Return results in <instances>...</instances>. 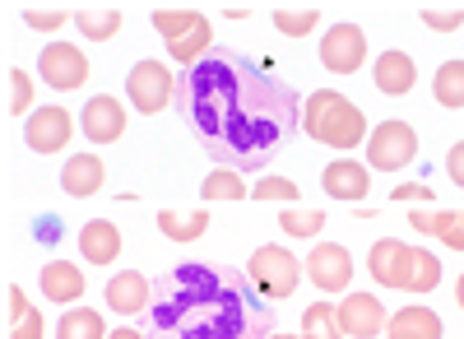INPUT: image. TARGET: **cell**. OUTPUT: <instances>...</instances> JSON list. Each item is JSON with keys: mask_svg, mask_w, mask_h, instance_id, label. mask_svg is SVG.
Here are the masks:
<instances>
[{"mask_svg": "<svg viewBox=\"0 0 464 339\" xmlns=\"http://www.w3.org/2000/svg\"><path fill=\"white\" fill-rule=\"evenodd\" d=\"M177 107L205 154L232 172L265 168L302 121L297 93L227 47L177 74Z\"/></svg>", "mask_w": 464, "mask_h": 339, "instance_id": "1", "label": "cell"}, {"mask_svg": "<svg viewBox=\"0 0 464 339\" xmlns=\"http://www.w3.org/2000/svg\"><path fill=\"white\" fill-rule=\"evenodd\" d=\"M149 339H269V303L242 270L186 260L153 279Z\"/></svg>", "mask_w": 464, "mask_h": 339, "instance_id": "2", "label": "cell"}, {"mask_svg": "<svg viewBox=\"0 0 464 339\" xmlns=\"http://www.w3.org/2000/svg\"><path fill=\"white\" fill-rule=\"evenodd\" d=\"M302 131L312 135L316 144H330V149H343V154H353L358 144H367V117L358 102H348L343 93L334 89H316L302 107Z\"/></svg>", "mask_w": 464, "mask_h": 339, "instance_id": "3", "label": "cell"}, {"mask_svg": "<svg viewBox=\"0 0 464 339\" xmlns=\"http://www.w3.org/2000/svg\"><path fill=\"white\" fill-rule=\"evenodd\" d=\"M246 279L256 284L265 303H288L302 284V266L288 247H256L246 260Z\"/></svg>", "mask_w": 464, "mask_h": 339, "instance_id": "4", "label": "cell"}, {"mask_svg": "<svg viewBox=\"0 0 464 339\" xmlns=\"http://www.w3.org/2000/svg\"><path fill=\"white\" fill-rule=\"evenodd\" d=\"M418 159V135L409 121H381L367 135V168L376 172H404Z\"/></svg>", "mask_w": 464, "mask_h": 339, "instance_id": "5", "label": "cell"}, {"mask_svg": "<svg viewBox=\"0 0 464 339\" xmlns=\"http://www.w3.org/2000/svg\"><path fill=\"white\" fill-rule=\"evenodd\" d=\"M126 93H130V107L153 117L163 111L168 102H177V74H168L163 61H135L130 74H126Z\"/></svg>", "mask_w": 464, "mask_h": 339, "instance_id": "6", "label": "cell"}, {"mask_svg": "<svg viewBox=\"0 0 464 339\" xmlns=\"http://www.w3.org/2000/svg\"><path fill=\"white\" fill-rule=\"evenodd\" d=\"M413 256H418V247H409L400 237H381L367 251V275L381 288H409L413 284Z\"/></svg>", "mask_w": 464, "mask_h": 339, "instance_id": "7", "label": "cell"}, {"mask_svg": "<svg viewBox=\"0 0 464 339\" xmlns=\"http://www.w3.org/2000/svg\"><path fill=\"white\" fill-rule=\"evenodd\" d=\"M367 61V33L358 24H330L321 37V65L330 74H358Z\"/></svg>", "mask_w": 464, "mask_h": 339, "instance_id": "8", "label": "cell"}, {"mask_svg": "<svg viewBox=\"0 0 464 339\" xmlns=\"http://www.w3.org/2000/svg\"><path fill=\"white\" fill-rule=\"evenodd\" d=\"M37 74H43L56 93H74V89H84V80H89V61H84L80 47L52 43L43 56H37Z\"/></svg>", "mask_w": 464, "mask_h": 339, "instance_id": "9", "label": "cell"}, {"mask_svg": "<svg viewBox=\"0 0 464 339\" xmlns=\"http://www.w3.org/2000/svg\"><path fill=\"white\" fill-rule=\"evenodd\" d=\"M302 275L312 279L321 293H343V288H353V256H348L339 242L312 247V256H306Z\"/></svg>", "mask_w": 464, "mask_h": 339, "instance_id": "10", "label": "cell"}, {"mask_svg": "<svg viewBox=\"0 0 464 339\" xmlns=\"http://www.w3.org/2000/svg\"><path fill=\"white\" fill-rule=\"evenodd\" d=\"M74 135V117L61 107V102H47V107H37L28 126H24V140L33 154H56V149H65Z\"/></svg>", "mask_w": 464, "mask_h": 339, "instance_id": "11", "label": "cell"}, {"mask_svg": "<svg viewBox=\"0 0 464 339\" xmlns=\"http://www.w3.org/2000/svg\"><path fill=\"white\" fill-rule=\"evenodd\" d=\"M385 321H391V316H385L376 293H348L339 303V330L348 339H376L385 330Z\"/></svg>", "mask_w": 464, "mask_h": 339, "instance_id": "12", "label": "cell"}, {"mask_svg": "<svg viewBox=\"0 0 464 339\" xmlns=\"http://www.w3.org/2000/svg\"><path fill=\"white\" fill-rule=\"evenodd\" d=\"M321 186H325V196L330 200H367L372 191V168L358 163V159H334L325 172H321Z\"/></svg>", "mask_w": 464, "mask_h": 339, "instance_id": "13", "label": "cell"}, {"mask_svg": "<svg viewBox=\"0 0 464 339\" xmlns=\"http://www.w3.org/2000/svg\"><path fill=\"white\" fill-rule=\"evenodd\" d=\"M149 303H153V284L140 270H121L107 279V307L116 316H140V312H149Z\"/></svg>", "mask_w": 464, "mask_h": 339, "instance_id": "14", "label": "cell"}, {"mask_svg": "<svg viewBox=\"0 0 464 339\" xmlns=\"http://www.w3.org/2000/svg\"><path fill=\"white\" fill-rule=\"evenodd\" d=\"M80 126H84V135H89L93 144L121 140V135H126V107H121V98H89Z\"/></svg>", "mask_w": 464, "mask_h": 339, "instance_id": "15", "label": "cell"}, {"mask_svg": "<svg viewBox=\"0 0 464 339\" xmlns=\"http://www.w3.org/2000/svg\"><path fill=\"white\" fill-rule=\"evenodd\" d=\"M372 80H376V89H381V93L404 98V93H413V84H418V65H413V56H404V52H391V47H385V52L376 56Z\"/></svg>", "mask_w": 464, "mask_h": 339, "instance_id": "16", "label": "cell"}, {"mask_svg": "<svg viewBox=\"0 0 464 339\" xmlns=\"http://www.w3.org/2000/svg\"><path fill=\"white\" fill-rule=\"evenodd\" d=\"M102 177H107V168H102L98 154H74L61 172V191L74 196V200H89V196L102 191Z\"/></svg>", "mask_w": 464, "mask_h": 339, "instance_id": "17", "label": "cell"}, {"mask_svg": "<svg viewBox=\"0 0 464 339\" xmlns=\"http://www.w3.org/2000/svg\"><path fill=\"white\" fill-rule=\"evenodd\" d=\"M80 251L89 266H111L116 256H121V228H116L111 218H93L80 228Z\"/></svg>", "mask_w": 464, "mask_h": 339, "instance_id": "18", "label": "cell"}, {"mask_svg": "<svg viewBox=\"0 0 464 339\" xmlns=\"http://www.w3.org/2000/svg\"><path fill=\"white\" fill-rule=\"evenodd\" d=\"M84 270L74 266V260H47L43 266V293L52 303H80L84 297Z\"/></svg>", "mask_w": 464, "mask_h": 339, "instance_id": "19", "label": "cell"}, {"mask_svg": "<svg viewBox=\"0 0 464 339\" xmlns=\"http://www.w3.org/2000/svg\"><path fill=\"white\" fill-rule=\"evenodd\" d=\"M385 325H391V339H441V316L432 307H422V303L400 307Z\"/></svg>", "mask_w": 464, "mask_h": 339, "instance_id": "20", "label": "cell"}, {"mask_svg": "<svg viewBox=\"0 0 464 339\" xmlns=\"http://www.w3.org/2000/svg\"><path fill=\"white\" fill-rule=\"evenodd\" d=\"M205 228H209V209H190V214H181V209H159V233L172 237L177 247H190L196 237H205Z\"/></svg>", "mask_w": 464, "mask_h": 339, "instance_id": "21", "label": "cell"}, {"mask_svg": "<svg viewBox=\"0 0 464 339\" xmlns=\"http://www.w3.org/2000/svg\"><path fill=\"white\" fill-rule=\"evenodd\" d=\"M126 24V15L116 10V5H84V10H74V28H80L89 43H107V37H116Z\"/></svg>", "mask_w": 464, "mask_h": 339, "instance_id": "22", "label": "cell"}, {"mask_svg": "<svg viewBox=\"0 0 464 339\" xmlns=\"http://www.w3.org/2000/svg\"><path fill=\"white\" fill-rule=\"evenodd\" d=\"M56 339H107V321L93 307H70L56 321Z\"/></svg>", "mask_w": 464, "mask_h": 339, "instance_id": "23", "label": "cell"}, {"mask_svg": "<svg viewBox=\"0 0 464 339\" xmlns=\"http://www.w3.org/2000/svg\"><path fill=\"white\" fill-rule=\"evenodd\" d=\"M432 98H437L441 107H450V111H459V107H464V61H446V65L437 70V80H432Z\"/></svg>", "mask_w": 464, "mask_h": 339, "instance_id": "24", "label": "cell"}, {"mask_svg": "<svg viewBox=\"0 0 464 339\" xmlns=\"http://www.w3.org/2000/svg\"><path fill=\"white\" fill-rule=\"evenodd\" d=\"M200 24H209L200 10H153V28H159L168 43H181V37H190Z\"/></svg>", "mask_w": 464, "mask_h": 339, "instance_id": "25", "label": "cell"}, {"mask_svg": "<svg viewBox=\"0 0 464 339\" xmlns=\"http://www.w3.org/2000/svg\"><path fill=\"white\" fill-rule=\"evenodd\" d=\"M302 334H312V339H343V330H339V307L312 303V307L302 312Z\"/></svg>", "mask_w": 464, "mask_h": 339, "instance_id": "26", "label": "cell"}, {"mask_svg": "<svg viewBox=\"0 0 464 339\" xmlns=\"http://www.w3.org/2000/svg\"><path fill=\"white\" fill-rule=\"evenodd\" d=\"M316 24H321V10H316V5H302V10L279 5V10H275V28H279L284 37H306Z\"/></svg>", "mask_w": 464, "mask_h": 339, "instance_id": "27", "label": "cell"}, {"mask_svg": "<svg viewBox=\"0 0 464 339\" xmlns=\"http://www.w3.org/2000/svg\"><path fill=\"white\" fill-rule=\"evenodd\" d=\"M279 228L288 237H316L325 228V209H284L279 214Z\"/></svg>", "mask_w": 464, "mask_h": 339, "instance_id": "28", "label": "cell"}, {"mask_svg": "<svg viewBox=\"0 0 464 339\" xmlns=\"http://www.w3.org/2000/svg\"><path fill=\"white\" fill-rule=\"evenodd\" d=\"M19 19H24L28 28H37V33H56V28L74 24V10H61V5H24Z\"/></svg>", "mask_w": 464, "mask_h": 339, "instance_id": "29", "label": "cell"}, {"mask_svg": "<svg viewBox=\"0 0 464 339\" xmlns=\"http://www.w3.org/2000/svg\"><path fill=\"white\" fill-rule=\"evenodd\" d=\"M242 196H246L242 172L223 168V172H209V177H205V200H242Z\"/></svg>", "mask_w": 464, "mask_h": 339, "instance_id": "30", "label": "cell"}, {"mask_svg": "<svg viewBox=\"0 0 464 339\" xmlns=\"http://www.w3.org/2000/svg\"><path fill=\"white\" fill-rule=\"evenodd\" d=\"M441 284V256L437 251H418L413 256V284H409V293H432Z\"/></svg>", "mask_w": 464, "mask_h": 339, "instance_id": "31", "label": "cell"}, {"mask_svg": "<svg viewBox=\"0 0 464 339\" xmlns=\"http://www.w3.org/2000/svg\"><path fill=\"white\" fill-rule=\"evenodd\" d=\"M10 117H33V74L28 70H10V102H5Z\"/></svg>", "mask_w": 464, "mask_h": 339, "instance_id": "32", "label": "cell"}, {"mask_svg": "<svg viewBox=\"0 0 464 339\" xmlns=\"http://www.w3.org/2000/svg\"><path fill=\"white\" fill-rule=\"evenodd\" d=\"M455 218H459V209H432V214H428V209H413V214H409L413 228H418V233H432V237H441Z\"/></svg>", "mask_w": 464, "mask_h": 339, "instance_id": "33", "label": "cell"}, {"mask_svg": "<svg viewBox=\"0 0 464 339\" xmlns=\"http://www.w3.org/2000/svg\"><path fill=\"white\" fill-rule=\"evenodd\" d=\"M251 196L256 200H297V181H288V177H260L251 186Z\"/></svg>", "mask_w": 464, "mask_h": 339, "instance_id": "34", "label": "cell"}, {"mask_svg": "<svg viewBox=\"0 0 464 339\" xmlns=\"http://www.w3.org/2000/svg\"><path fill=\"white\" fill-rule=\"evenodd\" d=\"M422 24L428 28H437V33H455L459 24H464V5H422Z\"/></svg>", "mask_w": 464, "mask_h": 339, "instance_id": "35", "label": "cell"}, {"mask_svg": "<svg viewBox=\"0 0 464 339\" xmlns=\"http://www.w3.org/2000/svg\"><path fill=\"white\" fill-rule=\"evenodd\" d=\"M391 200L395 205H413V200L432 205V186L428 181H404V186H395V191H391Z\"/></svg>", "mask_w": 464, "mask_h": 339, "instance_id": "36", "label": "cell"}, {"mask_svg": "<svg viewBox=\"0 0 464 339\" xmlns=\"http://www.w3.org/2000/svg\"><path fill=\"white\" fill-rule=\"evenodd\" d=\"M47 334V325H43V316H37V312H28L14 330H10V339H43Z\"/></svg>", "mask_w": 464, "mask_h": 339, "instance_id": "37", "label": "cell"}, {"mask_svg": "<svg viewBox=\"0 0 464 339\" xmlns=\"http://www.w3.org/2000/svg\"><path fill=\"white\" fill-rule=\"evenodd\" d=\"M446 172H450V181L464 191V140H459V144H450V154H446Z\"/></svg>", "mask_w": 464, "mask_h": 339, "instance_id": "38", "label": "cell"}, {"mask_svg": "<svg viewBox=\"0 0 464 339\" xmlns=\"http://www.w3.org/2000/svg\"><path fill=\"white\" fill-rule=\"evenodd\" d=\"M28 312H33V307H28V297H24V288H19V284H10V321L19 325V321H24Z\"/></svg>", "mask_w": 464, "mask_h": 339, "instance_id": "39", "label": "cell"}, {"mask_svg": "<svg viewBox=\"0 0 464 339\" xmlns=\"http://www.w3.org/2000/svg\"><path fill=\"white\" fill-rule=\"evenodd\" d=\"M441 247H450V251H464V209H459V218L450 223V228L441 233Z\"/></svg>", "mask_w": 464, "mask_h": 339, "instance_id": "40", "label": "cell"}, {"mask_svg": "<svg viewBox=\"0 0 464 339\" xmlns=\"http://www.w3.org/2000/svg\"><path fill=\"white\" fill-rule=\"evenodd\" d=\"M107 339H149V334H140V330H130V325H121V330H111Z\"/></svg>", "mask_w": 464, "mask_h": 339, "instance_id": "41", "label": "cell"}, {"mask_svg": "<svg viewBox=\"0 0 464 339\" xmlns=\"http://www.w3.org/2000/svg\"><path fill=\"white\" fill-rule=\"evenodd\" d=\"M455 303H459V312H464V275H459V284H455Z\"/></svg>", "mask_w": 464, "mask_h": 339, "instance_id": "42", "label": "cell"}, {"mask_svg": "<svg viewBox=\"0 0 464 339\" xmlns=\"http://www.w3.org/2000/svg\"><path fill=\"white\" fill-rule=\"evenodd\" d=\"M269 339H312V334H269Z\"/></svg>", "mask_w": 464, "mask_h": 339, "instance_id": "43", "label": "cell"}]
</instances>
